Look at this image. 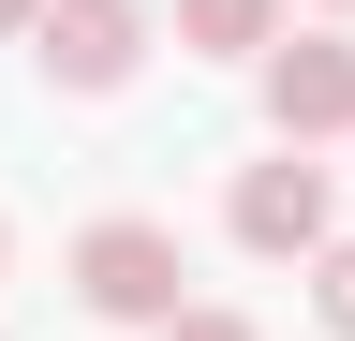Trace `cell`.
I'll use <instances>...</instances> for the list:
<instances>
[{"label": "cell", "mask_w": 355, "mask_h": 341, "mask_svg": "<svg viewBox=\"0 0 355 341\" xmlns=\"http://www.w3.org/2000/svg\"><path fill=\"white\" fill-rule=\"evenodd\" d=\"M148 341H266L252 312H178V326H148Z\"/></svg>", "instance_id": "7"}, {"label": "cell", "mask_w": 355, "mask_h": 341, "mask_svg": "<svg viewBox=\"0 0 355 341\" xmlns=\"http://www.w3.org/2000/svg\"><path fill=\"white\" fill-rule=\"evenodd\" d=\"M178 282H193V267H178V238H163V223H133V208L74 238V297H89L104 326H178V312H193Z\"/></svg>", "instance_id": "1"}, {"label": "cell", "mask_w": 355, "mask_h": 341, "mask_svg": "<svg viewBox=\"0 0 355 341\" xmlns=\"http://www.w3.org/2000/svg\"><path fill=\"white\" fill-rule=\"evenodd\" d=\"M30 45H44V90H133L148 15H133V0H44V15H30Z\"/></svg>", "instance_id": "2"}, {"label": "cell", "mask_w": 355, "mask_h": 341, "mask_svg": "<svg viewBox=\"0 0 355 341\" xmlns=\"http://www.w3.org/2000/svg\"><path fill=\"white\" fill-rule=\"evenodd\" d=\"M311 312L355 341V238H326V252H311Z\"/></svg>", "instance_id": "6"}, {"label": "cell", "mask_w": 355, "mask_h": 341, "mask_svg": "<svg viewBox=\"0 0 355 341\" xmlns=\"http://www.w3.org/2000/svg\"><path fill=\"white\" fill-rule=\"evenodd\" d=\"M178 30H193L207 60H266L282 45V0H178Z\"/></svg>", "instance_id": "5"}, {"label": "cell", "mask_w": 355, "mask_h": 341, "mask_svg": "<svg viewBox=\"0 0 355 341\" xmlns=\"http://www.w3.org/2000/svg\"><path fill=\"white\" fill-rule=\"evenodd\" d=\"M266 119H282V149L355 134V45H340V30H296V45H266Z\"/></svg>", "instance_id": "3"}, {"label": "cell", "mask_w": 355, "mask_h": 341, "mask_svg": "<svg viewBox=\"0 0 355 341\" xmlns=\"http://www.w3.org/2000/svg\"><path fill=\"white\" fill-rule=\"evenodd\" d=\"M30 15H44V0H0V30H30Z\"/></svg>", "instance_id": "8"}, {"label": "cell", "mask_w": 355, "mask_h": 341, "mask_svg": "<svg viewBox=\"0 0 355 341\" xmlns=\"http://www.w3.org/2000/svg\"><path fill=\"white\" fill-rule=\"evenodd\" d=\"M222 223H237V252H326V163H311V149H282V163H252Z\"/></svg>", "instance_id": "4"}]
</instances>
